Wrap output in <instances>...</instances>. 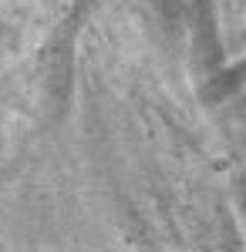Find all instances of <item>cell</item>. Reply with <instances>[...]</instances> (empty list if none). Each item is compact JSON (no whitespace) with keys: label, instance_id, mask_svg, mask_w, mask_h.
I'll return each instance as SVG.
<instances>
[]
</instances>
